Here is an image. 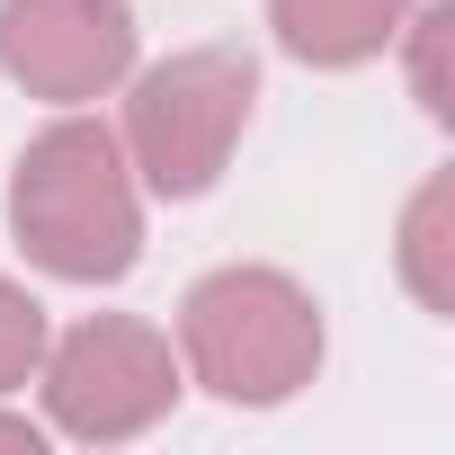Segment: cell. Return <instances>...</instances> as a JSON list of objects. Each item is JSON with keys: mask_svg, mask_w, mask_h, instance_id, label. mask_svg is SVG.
Listing matches in <instances>:
<instances>
[{"mask_svg": "<svg viewBox=\"0 0 455 455\" xmlns=\"http://www.w3.org/2000/svg\"><path fill=\"white\" fill-rule=\"evenodd\" d=\"M19 233L63 277H116L134 259V214H125L108 134L63 125L54 143H36V161L19 170Z\"/></svg>", "mask_w": 455, "mask_h": 455, "instance_id": "6da1fadb", "label": "cell"}, {"mask_svg": "<svg viewBox=\"0 0 455 455\" xmlns=\"http://www.w3.org/2000/svg\"><path fill=\"white\" fill-rule=\"evenodd\" d=\"M188 339H196L205 375L233 393V402H242V393L268 402V393H286V384L313 366V313H304L277 277H214V286H196Z\"/></svg>", "mask_w": 455, "mask_h": 455, "instance_id": "7a4b0ae2", "label": "cell"}, {"mask_svg": "<svg viewBox=\"0 0 455 455\" xmlns=\"http://www.w3.org/2000/svg\"><path fill=\"white\" fill-rule=\"evenodd\" d=\"M242 108H251V72L223 63V54H196V63L161 72V81L143 90V152H152V179L179 188V196L205 188L223 134L242 125Z\"/></svg>", "mask_w": 455, "mask_h": 455, "instance_id": "3957f363", "label": "cell"}, {"mask_svg": "<svg viewBox=\"0 0 455 455\" xmlns=\"http://www.w3.org/2000/svg\"><path fill=\"white\" fill-rule=\"evenodd\" d=\"M161 393H170V366H161V348H152L143 331H125V322L81 331V339L63 348V375H54L63 419H72V428H90V437H116V428L152 419V411H161Z\"/></svg>", "mask_w": 455, "mask_h": 455, "instance_id": "277c9868", "label": "cell"}, {"mask_svg": "<svg viewBox=\"0 0 455 455\" xmlns=\"http://www.w3.org/2000/svg\"><path fill=\"white\" fill-rule=\"evenodd\" d=\"M0 54H10V72L72 99L125 63V19H116V0H10Z\"/></svg>", "mask_w": 455, "mask_h": 455, "instance_id": "5b68a950", "label": "cell"}, {"mask_svg": "<svg viewBox=\"0 0 455 455\" xmlns=\"http://www.w3.org/2000/svg\"><path fill=\"white\" fill-rule=\"evenodd\" d=\"M295 54H366L393 19V0H277Z\"/></svg>", "mask_w": 455, "mask_h": 455, "instance_id": "8992f818", "label": "cell"}, {"mask_svg": "<svg viewBox=\"0 0 455 455\" xmlns=\"http://www.w3.org/2000/svg\"><path fill=\"white\" fill-rule=\"evenodd\" d=\"M28 357H36V304H19L10 286H0V384L28 375Z\"/></svg>", "mask_w": 455, "mask_h": 455, "instance_id": "52a82bcc", "label": "cell"}]
</instances>
